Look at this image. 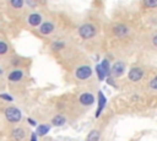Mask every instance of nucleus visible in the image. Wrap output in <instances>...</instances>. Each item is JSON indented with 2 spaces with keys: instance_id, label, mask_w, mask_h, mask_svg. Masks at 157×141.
<instances>
[{
  "instance_id": "26",
  "label": "nucleus",
  "mask_w": 157,
  "mask_h": 141,
  "mask_svg": "<svg viewBox=\"0 0 157 141\" xmlns=\"http://www.w3.org/2000/svg\"><path fill=\"white\" fill-rule=\"evenodd\" d=\"M29 141H38V136H37V134H36L34 131L31 134V139H29Z\"/></svg>"
},
{
  "instance_id": "27",
  "label": "nucleus",
  "mask_w": 157,
  "mask_h": 141,
  "mask_svg": "<svg viewBox=\"0 0 157 141\" xmlns=\"http://www.w3.org/2000/svg\"><path fill=\"white\" fill-rule=\"evenodd\" d=\"M152 44L157 48V33H155V34L152 36Z\"/></svg>"
},
{
  "instance_id": "7",
  "label": "nucleus",
  "mask_w": 157,
  "mask_h": 141,
  "mask_svg": "<svg viewBox=\"0 0 157 141\" xmlns=\"http://www.w3.org/2000/svg\"><path fill=\"white\" fill-rule=\"evenodd\" d=\"M23 77H25L23 70H21V69H13V70H11V71L9 72V75H7V81H9V82H12V83H17V82L22 81Z\"/></svg>"
},
{
  "instance_id": "12",
  "label": "nucleus",
  "mask_w": 157,
  "mask_h": 141,
  "mask_svg": "<svg viewBox=\"0 0 157 141\" xmlns=\"http://www.w3.org/2000/svg\"><path fill=\"white\" fill-rule=\"evenodd\" d=\"M105 104H107V98H105L104 93L102 91H98V107H97V110H96V118H99L101 113L105 108Z\"/></svg>"
},
{
  "instance_id": "13",
  "label": "nucleus",
  "mask_w": 157,
  "mask_h": 141,
  "mask_svg": "<svg viewBox=\"0 0 157 141\" xmlns=\"http://www.w3.org/2000/svg\"><path fill=\"white\" fill-rule=\"evenodd\" d=\"M49 131H50V125L49 124H40V125H37L34 132L37 134V136H45Z\"/></svg>"
},
{
  "instance_id": "28",
  "label": "nucleus",
  "mask_w": 157,
  "mask_h": 141,
  "mask_svg": "<svg viewBox=\"0 0 157 141\" xmlns=\"http://www.w3.org/2000/svg\"><path fill=\"white\" fill-rule=\"evenodd\" d=\"M27 121H28V124H31V125H33V126H37V121H36V120H33V119H31V118H27Z\"/></svg>"
},
{
  "instance_id": "9",
  "label": "nucleus",
  "mask_w": 157,
  "mask_h": 141,
  "mask_svg": "<svg viewBox=\"0 0 157 141\" xmlns=\"http://www.w3.org/2000/svg\"><path fill=\"white\" fill-rule=\"evenodd\" d=\"M27 23L31 26V27H38L43 23V17L40 13L38 12H31L27 17Z\"/></svg>"
},
{
  "instance_id": "5",
  "label": "nucleus",
  "mask_w": 157,
  "mask_h": 141,
  "mask_svg": "<svg viewBox=\"0 0 157 141\" xmlns=\"http://www.w3.org/2000/svg\"><path fill=\"white\" fill-rule=\"evenodd\" d=\"M125 72V63L124 61H115L110 66V77H120Z\"/></svg>"
},
{
  "instance_id": "8",
  "label": "nucleus",
  "mask_w": 157,
  "mask_h": 141,
  "mask_svg": "<svg viewBox=\"0 0 157 141\" xmlns=\"http://www.w3.org/2000/svg\"><path fill=\"white\" fill-rule=\"evenodd\" d=\"M78 102L83 107H91L96 102V97L90 92H83L78 96Z\"/></svg>"
},
{
  "instance_id": "1",
  "label": "nucleus",
  "mask_w": 157,
  "mask_h": 141,
  "mask_svg": "<svg viewBox=\"0 0 157 141\" xmlns=\"http://www.w3.org/2000/svg\"><path fill=\"white\" fill-rule=\"evenodd\" d=\"M77 32H78V36L82 39H91L97 34V27L93 23H88L87 22V23L81 25L78 27Z\"/></svg>"
},
{
  "instance_id": "17",
  "label": "nucleus",
  "mask_w": 157,
  "mask_h": 141,
  "mask_svg": "<svg viewBox=\"0 0 157 141\" xmlns=\"http://www.w3.org/2000/svg\"><path fill=\"white\" fill-rule=\"evenodd\" d=\"M9 50H10V47H9L7 42L0 39V55H5V54H7Z\"/></svg>"
},
{
  "instance_id": "18",
  "label": "nucleus",
  "mask_w": 157,
  "mask_h": 141,
  "mask_svg": "<svg viewBox=\"0 0 157 141\" xmlns=\"http://www.w3.org/2000/svg\"><path fill=\"white\" fill-rule=\"evenodd\" d=\"M96 72H97V76H98V80H99V81H103V80L107 78V75L104 74V71L102 70V67H101L99 64L96 65Z\"/></svg>"
},
{
  "instance_id": "19",
  "label": "nucleus",
  "mask_w": 157,
  "mask_h": 141,
  "mask_svg": "<svg viewBox=\"0 0 157 141\" xmlns=\"http://www.w3.org/2000/svg\"><path fill=\"white\" fill-rule=\"evenodd\" d=\"M10 5L13 9H22L25 5V1L22 0H10Z\"/></svg>"
},
{
  "instance_id": "15",
  "label": "nucleus",
  "mask_w": 157,
  "mask_h": 141,
  "mask_svg": "<svg viewBox=\"0 0 157 141\" xmlns=\"http://www.w3.org/2000/svg\"><path fill=\"white\" fill-rule=\"evenodd\" d=\"M99 139H101V132H99V130L93 129V130H91V131L88 132V135H87V137H86V141H99Z\"/></svg>"
},
{
  "instance_id": "29",
  "label": "nucleus",
  "mask_w": 157,
  "mask_h": 141,
  "mask_svg": "<svg viewBox=\"0 0 157 141\" xmlns=\"http://www.w3.org/2000/svg\"><path fill=\"white\" fill-rule=\"evenodd\" d=\"M2 74H4V70H2V67L0 66V75H2Z\"/></svg>"
},
{
  "instance_id": "11",
  "label": "nucleus",
  "mask_w": 157,
  "mask_h": 141,
  "mask_svg": "<svg viewBox=\"0 0 157 141\" xmlns=\"http://www.w3.org/2000/svg\"><path fill=\"white\" fill-rule=\"evenodd\" d=\"M10 137L13 141H23L25 137H26V130L21 126H17V128L12 129V131L10 134Z\"/></svg>"
},
{
  "instance_id": "14",
  "label": "nucleus",
  "mask_w": 157,
  "mask_h": 141,
  "mask_svg": "<svg viewBox=\"0 0 157 141\" xmlns=\"http://www.w3.org/2000/svg\"><path fill=\"white\" fill-rule=\"evenodd\" d=\"M52 124L54 126H63L66 124V116L65 115H61V114H58V115H54L52 118Z\"/></svg>"
},
{
  "instance_id": "4",
  "label": "nucleus",
  "mask_w": 157,
  "mask_h": 141,
  "mask_svg": "<svg viewBox=\"0 0 157 141\" xmlns=\"http://www.w3.org/2000/svg\"><path fill=\"white\" fill-rule=\"evenodd\" d=\"M144 76H145V71L142 67H139V66L131 67L129 70V74H128V78L131 82H139Z\"/></svg>"
},
{
  "instance_id": "20",
  "label": "nucleus",
  "mask_w": 157,
  "mask_h": 141,
  "mask_svg": "<svg viewBox=\"0 0 157 141\" xmlns=\"http://www.w3.org/2000/svg\"><path fill=\"white\" fill-rule=\"evenodd\" d=\"M64 47H65V43L61 42V40H55L52 44V49L53 50H61V49H64Z\"/></svg>"
},
{
  "instance_id": "10",
  "label": "nucleus",
  "mask_w": 157,
  "mask_h": 141,
  "mask_svg": "<svg viewBox=\"0 0 157 141\" xmlns=\"http://www.w3.org/2000/svg\"><path fill=\"white\" fill-rule=\"evenodd\" d=\"M54 29H55V26H54V23L53 22H50V21H44L40 26H39V33L40 34H43V36H49V34H52L53 32H54Z\"/></svg>"
},
{
  "instance_id": "22",
  "label": "nucleus",
  "mask_w": 157,
  "mask_h": 141,
  "mask_svg": "<svg viewBox=\"0 0 157 141\" xmlns=\"http://www.w3.org/2000/svg\"><path fill=\"white\" fill-rule=\"evenodd\" d=\"M148 88H151V90H153V91H157V76H155V77H152V78L150 80V82H148Z\"/></svg>"
},
{
  "instance_id": "16",
  "label": "nucleus",
  "mask_w": 157,
  "mask_h": 141,
  "mask_svg": "<svg viewBox=\"0 0 157 141\" xmlns=\"http://www.w3.org/2000/svg\"><path fill=\"white\" fill-rule=\"evenodd\" d=\"M99 65H101L102 70L104 71V74L107 75V77H109V76H110V66H112L110 63H109V60H108V59H103Z\"/></svg>"
},
{
  "instance_id": "23",
  "label": "nucleus",
  "mask_w": 157,
  "mask_h": 141,
  "mask_svg": "<svg viewBox=\"0 0 157 141\" xmlns=\"http://www.w3.org/2000/svg\"><path fill=\"white\" fill-rule=\"evenodd\" d=\"M0 99L6 101V102H12L13 101V97L11 94H7V93H0Z\"/></svg>"
},
{
  "instance_id": "25",
  "label": "nucleus",
  "mask_w": 157,
  "mask_h": 141,
  "mask_svg": "<svg viewBox=\"0 0 157 141\" xmlns=\"http://www.w3.org/2000/svg\"><path fill=\"white\" fill-rule=\"evenodd\" d=\"M25 4H26V5H28V6H29V7H32V9L37 7V2L31 1V0H26V1H25Z\"/></svg>"
},
{
  "instance_id": "6",
  "label": "nucleus",
  "mask_w": 157,
  "mask_h": 141,
  "mask_svg": "<svg viewBox=\"0 0 157 141\" xmlns=\"http://www.w3.org/2000/svg\"><path fill=\"white\" fill-rule=\"evenodd\" d=\"M130 32V27H128L124 23H117L112 27V33L119 38H123V37H126Z\"/></svg>"
},
{
  "instance_id": "2",
  "label": "nucleus",
  "mask_w": 157,
  "mask_h": 141,
  "mask_svg": "<svg viewBox=\"0 0 157 141\" xmlns=\"http://www.w3.org/2000/svg\"><path fill=\"white\" fill-rule=\"evenodd\" d=\"M5 119L11 123V124H16V123H20L22 120V113L21 110L15 107V105H11V107H7L5 109Z\"/></svg>"
},
{
  "instance_id": "21",
  "label": "nucleus",
  "mask_w": 157,
  "mask_h": 141,
  "mask_svg": "<svg viewBox=\"0 0 157 141\" xmlns=\"http://www.w3.org/2000/svg\"><path fill=\"white\" fill-rule=\"evenodd\" d=\"M142 4L147 9H155V7H157V0H144Z\"/></svg>"
},
{
  "instance_id": "3",
  "label": "nucleus",
  "mask_w": 157,
  "mask_h": 141,
  "mask_svg": "<svg viewBox=\"0 0 157 141\" xmlns=\"http://www.w3.org/2000/svg\"><path fill=\"white\" fill-rule=\"evenodd\" d=\"M92 74H93V70H92V67H91L90 65H87V64H83V65L77 66V67L75 69V72H74L76 80H78V81H86V80L91 78Z\"/></svg>"
},
{
  "instance_id": "24",
  "label": "nucleus",
  "mask_w": 157,
  "mask_h": 141,
  "mask_svg": "<svg viewBox=\"0 0 157 141\" xmlns=\"http://www.w3.org/2000/svg\"><path fill=\"white\" fill-rule=\"evenodd\" d=\"M105 80H107V83H108V85H110V86H114L115 88H118V85L115 83V81H114V78H113V77H110V76H109V77H107Z\"/></svg>"
}]
</instances>
